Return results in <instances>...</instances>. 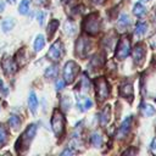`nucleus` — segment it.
Instances as JSON below:
<instances>
[{
    "mask_svg": "<svg viewBox=\"0 0 156 156\" xmlns=\"http://www.w3.org/2000/svg\"><path fill=\"white\" fill-rule=\"evenodd\" d=\"M7 141V130L5 128V126L0 124V147Z\"/></svg>",
    "mask_w": 156,
    "mask_h": 156,
    "instance_id": "obj_27",
    "label": "nucleus"
},
{
    "mask_svg": "<svg viewBox=\"0 0 156 156\" xmlns=\"http://www.w3.org/2000/svg\"><path fill=\"white\" fill-rule=\"evenodd\" d=\"M143 1H149V0H143Z\"/></svg>",
    "mask_w": 156,
    "mask_h": 156,
    "instance_id": "obj_40",
    "label": "nucleus"
},
{
    "mask_svg": "<svg viewBox=\"0 0 156 156\" xmlns=\"http://www.w3.org/2000/svg\"><path fill=\"white\" fill-rule=\"evenodd\" d=\"M44 17H45V13H44V12H40L39 16H38V18H39V23H40V24H43V20H44Z\"/></svg>",
    "mask_w": 156,
    "mask_h": 156,
    "instance_id": "obj_36",
    "label": "nucleus"
},
{
    "mask_svg": "<svg viewBox=\"0 0 156 156\" xmlns=\"http://www.w3.org/2000/svg\"><path fill=\"white\" fill-rule=\"evenodd\" d=\"M57 72H58V68H57L56 65H54V66L48 67V68L45 69L44 74H45L46 78H50V79H51V78H55V77L57 76Z\"/></svg>",
    "mask_w": 156,
    "mask_h": 156,
    "instance_id": "obj_21",
    "label": "nucleus"
},
{
    "mask_svg": "<svg viewBox=\"0 0 156 156\" xmlns=\"http://www.w3.org/2000/svg\"><path fill=\"white\" fill-rule=\"evenodd\" d=\"M0 91L2 93V94H7V89H6V87L4 85V82L0 79Z\"/></svg>",
    "mask_w": 156,
    "mask_h": 156,
    "instance_id": "obj_35",
    "label": "nucleus"
},
{
    "mask_svg": "<svg viewBox=\"0 0 156 156\" xmlns=\"http://www.w3.org/2000/svg\"><path fill=\"white\" fill-rule=\"evenodd\" d=\"M130 127H132V116H128V117L122 122L121 127H119L118 130H117V134H116L117 139H123V138L129 133Z\"/></svg>",
    "mask_w": 156,
    "mask_h": 156,
    "instance_id": "obj_10",
    "label": "nucleus"
},
{
    "mask_svg": "<svg viewBox=\"0 0 156 156\" xmlns=\"http://www.w3.org/2000/svg\"><path fill=\"white\" fill-rule=\"evenodd\" d=\"M146 30H147V24H146V22H144V21H139L138 23H136V26H135V34L136 35H144L145 33H146Z\"/></svg>",
    "mask_w": 156,
    "mask_h": 156,
    "instance_id": "obj_17",
    "label": "nucleus"
},
{
    "mask_svg": "<svg viewBox=\"0 0 156 156\" xmlns=\"http://www.w3.org/2000/svg\"><path fill=\"white\" fill-rule=\"evenodd\" d=\"M150 150H151V152H152V154H155V155H156V138L152 140L151 146H150Z\"/></svg>",
    "mask_w": 156,
    "mask_h": 156,
    "instance_id": "obj_34",
    "label": "nucleus"
},
{
    "mask_svg": "<svg viewBox=\"0 0 156 156\" xmlns=\"http://www.w3.org/2000/svg\"><path fill=\"white\" fill-rule=\"evenodd\" d=\"M18 12L21 15H27L29 12V1L28 0H22L20 6H18Z\"/></svg>",
    "mask_w": 156,
    "mask_h": 156,
    "instance_id": "obj_26",
    "label": "nucleus"
},
{
    "mask_svg": "<svg viewBox=\"0 0 156 156\" xmlns=\"http://www.w3.org/2000/svg\"><path fill=\"white\" fill-rule=\"evenodd\" d=\"M90 51V41L88 38L80 37L76 43V54L79 57H85Z\"/></svg>",
    "mask_w": 156,
    "mask_h": 156,
    "instance_id": "obj_7",
    "label": "nucleus"
},
{
    "mask_svg": "<svg viewBox=\"0 0 156 156\" xmlns=\"http://www.w3.org/2000/svg\"><path fill=\"white\" fill-rule=\"evenodd\" d=\"M145 46L143 44H136L133 49V52H132V56H133V61L135 65H141L144 62V58H145Z\"/></svg>",
    "mask_w": 156,
    "mask_h": 156,
    "instance_id": "obj_9",
    "label": "nucleus"
},
{
    "mask_svg": "<svg viewBox=\"0 0 156 156\" xmlns=\"http://www.w3.org/2000/svg\"><path fill=\"white\" fill-rule=\"evenodd\" d=\"M77 105H78V107H79L80 111H87V110H89L91 107L93 102H91V100L89 98H87V96H79L78 95L77 96Z\"/></svg>",
    "mask_w": 156,
    "mask_h": 156,
    "instance_id": "obj_12",
    "label": "nucleus"
},
{
    "mask_svg": "<svg viewBox=\"0 0 156 156\" xmlns=\"http://www.w3.org/2000/svg\"><path fill=\"white\" fill-rule=\"evenodd\" d=\"M62 52H63V46H62V43L61 40H56L49 49L48 51V57L51 60V61H58L62 56Z\"/></svg>",
    "mask_w": 156,
    "mask_h": 156,
    "instance_id": "obj_8",
    "label": "nucleus"
},
{
    "mask_svg": "<svg viewBox=\"0 0 156 156\" xmlns=\"http://www.w3.org/2000/svg\"><path fill=\"white\" fill-rule=\"evenodd\" d=\"M65 32H66L68 35L74 34V32H76V26H74V23L71 22V21L66 22V23H65Z\"/></svg>",
    "mask_w": 156,
    "mask_h": 156,
    "instance_id": "obj_28",
    "label": "nucleus"
},
{
    "mask_svg": "<svg viewBox=\"0 0 156 156\" xmlns=\"http://www.w3.org/2000/svg\"><path fill=\"white\" fill-rule=\"evenodd\" d=\"M110 117H111V107H110L108 105H106V106L102 108V111H101V113H100V117H99L100 124H101V126H106L107 122L110 121Z\"/></svg>",
    "mask_w": 156,
    "mask_h": 156,
    "instance_id": "obj_13",
    "label": "nucleus"
},
{
    "mask_svg": "<svg viewBox=\"0 0 156 156\" xmlns=\"http://www.w3.org/2000/svg\"><path fill=\"white\" fill-rule=\"evenodd\" d=\"M9 126L12 129H18L21 127V118L16 115H11L10 118H9Z\"/></svg>",
    "mask_w": 156,
    "mask_h": 156,
    "instance_id": "obj_18",
    "label": "nucleus"
},
{
    "mask_svg": "<svg viewBox=\"0 0 156 156\" xmlns=\"http://www.w3.org/2000/svg\"><path fill=\"white\" fill-rule=\"evenodd\" d=\"M150 46L156 50V33L150 38Z\"/></svg>",
    "mask_w": 156,
    "mask_h": 156,
    "instance_id": "obj_32",
    "label": "nucleus"
},
{
    "mask_svg": "<svg viewBox=\"0 0 156 156\" xmlns=\"http://www.w3.org/2000/svg\"><path fill=\"white\" fill-rule=\"evenodd\" d=\"M1 65H2L4 72L6 74H12L16 71V63H15V61L11 57H4Z\"/></svg>",
    "mask_w": 156,
    "mask_h": 156,
    "instance_id": "obj_11",
    "label": "nucleus"
},
{
    "mask_svg": "<svg viewBox=\"0 0 156 156\" xmlns=\"http://www.w3.org/2000/svg\"><path fill=\"white\" fill-rule=\"evenodd\" d=\"M130 54V40L128 39V37H123L116 49V58L118 60H123L126 58L128 55Z\"/></svg>",
    "mask_w": 156,
    "mask_h": 156,
    "instance_id": "obj_6",
    "label": "nucleus"
},
{
    "mask_svg": "<svg viewBox=\"0 0 156 156\" xmlns=\"http://www.w3.org/2000/svg\"><path fill=\"white\" fill-rule=\"evenodd\" d=\"M135 152H136L135 150H132V149H129V150L124 151V152H123V155H127V154H135Z\"/></svg>",
    "mask_w": 156,
    "mask_h": 156,
    "instance_id": "obj_37",
    "label": "nucleus"
},
{
    "mask_svg": "<svg viewBox=\"0 0 156 156\" xmlns=\"http://www.w3.org/2000/svg\"><path fill=\"white\" fill-rule=\"evenodd\" d=\"M129 23H130V20H129L128 15L123 13V15L119 16V20L117 22V27L118 28H126L127 26H129Z\"/></svg>",
    "mask_w": 156,
    "mask_h": 156,
    "instance_id": "obj_23",
    "label": "nucleus"
},
{
    "mask_svg": "<svg viewBox=\"0 0 156 156\" xmlns=\"http://www.w3.org/2000/svg\"><path fill=\"white\" fill-rule=\"evenodd\" d=\"M57 27H58V21H57V20H54V21H51V22L49 23V26H48V29H46V32H48V35H49L50 38H51V37L54 35V33L56 32Z\"/></svg>",
    "mask_w": 156,
    "mask_h": 156,
    "instance_id": "obj_25",
    "label": "nucleus"
},
{
    "mask_svg": "<svg viewBox=\"0 0 156 156\" xmlns=\"http://www.w3.org/2000/svg\"><path fill=\"white\" fill-rule=\"evenodd\" d=\"M90 143H91L93 146H95V147H100L101 144H102V138H101V135H100L98 132L93 133V134L90 135Z\"/></svg>",
    "mask_w": 156,
    "mask_h": 156,
    "instance_id": "obj_19",
    "label": "nucleus"
},
{
    "mask_svg": "<svg viewBox=\"0 0 156 156\" xmlns=\"http://www.w3.org/2000/svg\"><path fill=\"white\" fill-rule=\"evenodd\" d=\"M28 107L32 113H35L37 112V108H38V99H37V95L34 91H30L29 94V98H28Z\"/></svg>",
    "mask_w": 156,
    "mask_h": 156,
    "instance_id": "obj_15",
    "label": "nucleus"
},
{
    "mask_svg": "<svg viewBox=\"0 0 156 156\" xmlns=\"http://www.w3.org/2000/svg\"><path fill=\"white\" fill-rule=\"evenodd\" d=\"M61 106H62V108L65 111L68 110V107H69V100H68L67 96H62V99H61Z\"/></svg>",
    "mask_w": 156,
    "mask_h": 156,
    "instance_id": "obj_30",
    "label": "nucleus"
},
{
    "mask_svg": "<svg viewBox=\"0 0 156 156\" xmlns=\"http://www.w3.org/2000/svg\"><path fill=\"white\" fill-rule=\"evenodd\" d=\"M45 45V39H44V35L39 34L35 39H34V43H33V48H34V51H40Z\"/></svg>",
    "mask_w": 156,
    "mask_h": 156,
    "instance_id": "obj_16",
    "label": "nucleus"
},
{
    "mask_svg": "<svg viewBox=\"0 0 156 156\" xmlns=\"http://www.w3.org/2000/svg\"><path fill=\"white\" fill-rule=\"evenodd\" d=\"M65 84H66V80H65V79H60V80H57V83H56V88H57V90H61V89L65 87Z\"/></svg>",
    "mask_w": 156,
    "mask_h": 156,
    "instance_id": "obj_31",
    "label": "nucleus"
},
{
    "mask_svg": "<svg viewBox=\"0 0 156 156\" xmlns=\"http://www.w3.org/2000/svg\"><path fill=\"white\" fill-rule=\"evenodd\" d=\"M145 12H146V10H145V6H144V5H141V2H136V4L134 5V9H133V13H134L135 16H138V17H141V16H144V15H145Z\"/></svg>",
    "mask_w": 156,
    "mask_h": 156,
    "instance_id": "obj_22",
    "label": "nucleus"
},
{
    "mask_svg": "<svg viewBox=\"0 0 156 156\" xmlns=\"http://www.w3.org/2000/svg\"><path fill=\"white\" fill-rule=\"evenodd\" d=\"M9 2L10 4H13V2H16V0H9Z\"/></svg>",
    "mask_w": 156,
    "mask_h": 156,
    "instance_id": "obj_39",
    "label": "nucleus"
},
{
    "mask_svg": "<svg viewBox=\"0 0 156 156\" xmlns=\"http://www.w3.org/2000/svg\"><path fill=\"white\" fill-rule=\"evenodd\" d=\"M119 93L123 98L126 99H132L133 98V85L130 83H126L123 85H121V89H119Z\"/></svg>",
    "mask_w": 156,
    "mask_h": 156,
    "instance_id": "obj_14",
    "label": "nucleus"
},
{
    "mask_svg": "<svg viewBox=\"0 0 156 156\" xmlns=\"http://www.w3.org/2000/svg\"><path fill=\"white\" fill-rule=\"evenodd\" d=\"M65 128V118L60 110H55L51 117V129L56 136H60L63 133Z\"/></svg>",
    "mask_w": 156,
    "mask_h": 156,
    "instance_id": "obj_4",
    "label": "nucleus"
},
{
    "mask_svg": "<svg viewBox=\"0 0 156 156\" xmlns=\"http://www.w3.org/2000/svg\"><path fill=\"white\" fill-rule=\"evenodd\" d=\"M100 24H101V22H100L99 17L96 15H89L84 20V22H83L82 26H83V29H84L85 33L91 34V35H95L100 30Z\"/></svg>",
    "mask_w": 156,
    "mask_h": 156,
    "instance_id": "obj_3",
    "label": "nucleus"
},
{
    "mask_svg": "<svg viewBox=\"0 0 156 156\" xmlns=\"http://www.w3.org/2000/svg\"><path fill=\"white\" fill-rule=\"evenodd\" d=\"M74 152H76V151H74L73 149H69V147H67V149H66V150H63L61 154H62V155H73Z\"/></svg>",
    "mask_w": 156,
    "mask_h": 156,
    "instance_id": "obj_33",
    "label": "nucleus"
},
{
    "mask_svg": "<svg viewBox=\"0 0 156 156\" xmlns=\"http://www.w3.org/2000/svg\"><path fill=\"white\" fill-rule=\"evenodd\" d=\"M94 87H95V93H96V98L99 101H104L108 98L110 88H108L107 80L104 77H99L94 79Z\"/></svg>",
    "mask_w": 156,
    "mask_h": 156,
    "instance_id": "obj_2",
    "label": "nucleus"
},
{
    "mask_svg": "<svg viewBox=\"0 0 156 156\" xmlns=\"http://www.w3.org/2000/svg\"><path fill=\"white\" fill-rule=\"evenodd\" d=\"M140 110H141L143 113H144L145 116H147V117L155 115V112H156V111H155V107L151 106V105H147V104H141V105H140Z\"/></svg>",
    "mask_w": 156,
    "mask_h": 156,
    "instance_id": "obj_20",
    "label": "nucleus"
},
{
    "mask_svg": "<svg viewBox=\"0 0 156 156\" xmlns=\"http://www.w3.org/2000/svg\"><path fill=\"white\" fill-rule=\"evenodd\" d=\"M78 72H79V66L74 61L66 62V65L63 67V79L66 80V83L73 82V79L76 78Z\"/></svg>",
    "mask_w": 156,
    "mask_h": 156,
    "instance_id": "obj_5",
    "label": "nucleus"
},
{
    "mask_svg": "<svg viewBox=\"0 0 156 156\" xmlns=\"http://www.w3.org/2000/svg\"><path fill=\"white\" fill-rule=\"evenodd\" d=\"M13 26H15V21H13L12 18H6V20H4L2 23H1V27H2L4 32H10V30L13 28Z\"/></svg>",
    "mask_w": 156,
    "mask_h": 156,
    "instance_id": "obj_24",
    "label": "nucleus"
},
{
    "mask_svg": "<svg viewBox=\"0 0 156 156\" xmlns=\"http://www.w3.org/2000/svg\"><path fill=\"white\" fill-rule=\"evenodd\" d=\"M82 87L84 88V90H89V87H90V82H89V79H88V77H87L85 74L82 77Z\"/></svg>",
    "mask_w": 156,
    "mask_h": 156,
    "instance_id": "obj_29",
    "label": "nucleus"
},
{
    "mask_svg": "<svg viewBox=\"0 0 156 156\" xmlns=\"http://www.w3.org/2000/svg\"><path fill=\"white\" fill-rule=\"evenodd\" d=\"M37 133V124H29L27 127V129L22 133V135L18 138V140L16 141V149L18 151H24L28 149V146L30 145L32 140L34 139Z\"/></svg>",
    "mask_w": 156,
    "mask_h": 156,
    "instance_id": "obj_1",
    "label": "nucleus"
},
{
    "mask_svg": "<svg viewBox=\"0 0 156 156\" xmlns=\"http://www.w3.org/2000/svg\"><path fill=\"white\" fill-rule=\"evenodd\" d=\"M2 10H4V2H2V1L0 0V12H1Z\"/></svg>",
    "mask_w": 156,
    "mask_h": 156,
    "instance_id": "obj_38",
    "label": "nucleus"
}]
</instances>
